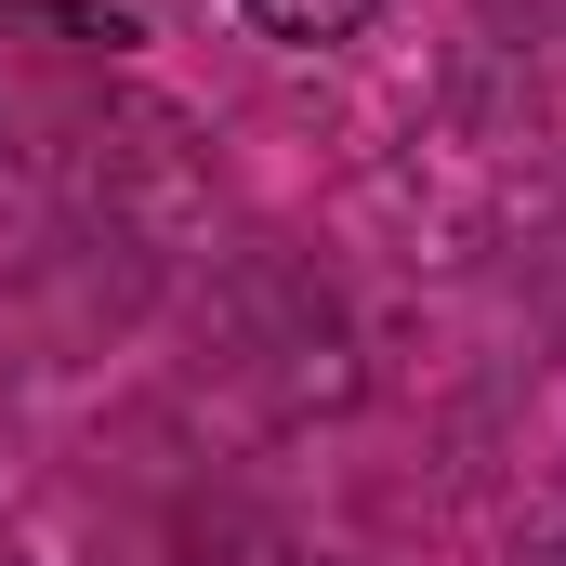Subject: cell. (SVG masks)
Here are the masks:
<instances>
[{
  "instance_id": "obj_1",
  "label": "cell",
  "mask_w": 566,
  "mask_h": 566,
  "mask_svg": "<svg viewBox=\"0 0 566 566\" xmlns=\"http://www.w3.org/2000/svg\"><path fill=\"white\" fill-rule=\"evenodd\" d=\"M238 13H251V27H264L277 53H343V40H356V27H369L382 0H238Z\"/></svg>"
}]
</instances>
